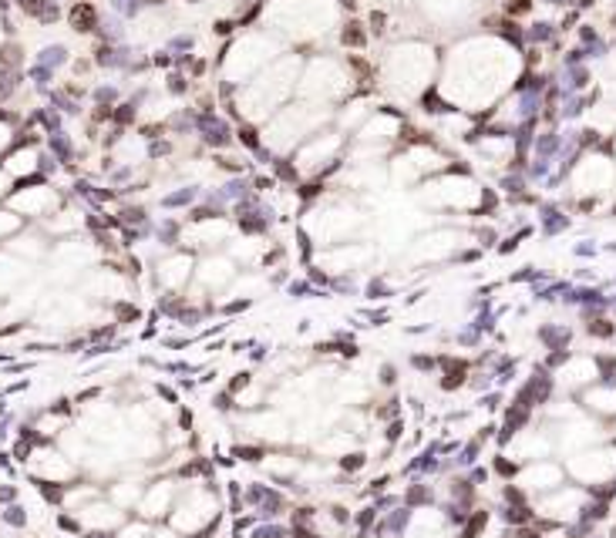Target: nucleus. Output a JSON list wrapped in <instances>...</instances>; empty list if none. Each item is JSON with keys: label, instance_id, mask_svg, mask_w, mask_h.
<instances>
[{"label": "nucleus", "instance_id": "obj_1", "mask_svg": "<svg viewBox=\"0 0 616 538\" xmlns=\"http://www.w3.org/2000/svg\"><path fill=\"white\" fill-rule=\"evenodd\" d=\"M71 24L78 27V31H91V27H95V7L81 0V4L71 10Z\"/></svg>", "mask_w": 616, "mask_h": 538}]
</instances>
